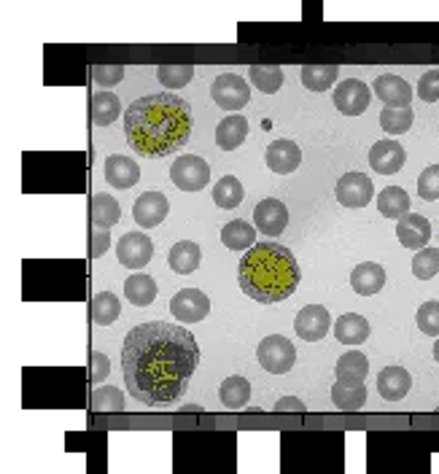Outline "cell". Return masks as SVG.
I'll return each mask as SVG.
<instances>
[{
  "instance_id": "obj_1",
  "label": "cell",
  "mask_w": 439,
  "mask_h": 474,
  "mask_svg": "<svg viewBox=\"0 0 439 474\" xmlns=\"http://www.w3.org/2000/svg\"><path fill=\"white\" fill-rule=\"evenodd\" d=\"M199 366L194 334L170 320H145L127 331L121 345V372L129 396L148 407L178 401Z\"/></svg>"
},
{
  "instance_id": "obj_2",
  "label": "cell",
  "mask_w": 439,
  "mask_h": 474,
  "mask_svg": "<svg viewBox=\"0 0 439 474\" xmlns=\"http://www.w3.org/2000/svg\"><path fill=\"white\" fill-rule=\"evenodd\" d=\"M191 135V108L172 92L137 97L124 110V137L140 156L162 159L183 148Z\"/></svg>"
},
{
  "instance_id": "obj_3",
  "label": "cell",
  "mask_w": 439,
  "mask_h": 474,
  "mask_svg": "<svg viewBox=\"0 0 439 474\" xmlns=\"http://www.w3.org/2000/svg\"><path fill=\"white\" fill-rule=\"evenodd\" d=\"M299 285V264L285 245L256 242L240 259V288L259 304L288 299Z\"/></svg>"
},
{
  "instance_id": "obj_4",
  "label": "cell",
  "mask_w": 439,
  "mask_h": 474,
  "mask_svg": "<svg viewBox=\"0 0 439 474\" xmlns=\"http://www.w3.org/2000/svg\"><path fill=\"white\" fill-rule=\"evenodd\" d=\"M210 97L215 100L218 108H224L229 113H240V108H245L250 100V86L237 73H221L210 83Z\"/></svg>"
},
{
  "instance_id": "obj_5",
  "label": "cell",
  "mask_w": 439,
  "mask_h": 474,
  "mask_svg": "<svg viewBox=\"0 0 439 474\" xmlns=\"http://www.w3.org/2000/svg\"><path fill=\"white\" fill-rule=\"evenodd\" d=\"M256 358L269 374H285L296 361V350H294L291 339H285L280 334H269L259 342Z\"/></svg>"
},
{
  "instance_id": "obj_6",
  "label": "cell",
  "mask_w": 439,
  "mask_h": 474,
  "mask_svg": "<svg viewBox=\"0 0 439 474\" xmlns=\"http://www.w3.org/2000/svg\"><path fill=\"white\" fill-rule=\"evenodd\" d=\"M170 180L180 189V191H199L207 186L210 180V167L202 156L194 154H183L172 162L170 167Z\"/></svg>"
},
{
  "instance_id": "obj_7",
  "label": "cell",
  "mask_w": 439,
  "mask_h": 474,
  "mask_svg": "<svg viewBox=\"0 0 439 474\" xmlns=\"http://www.w3.org/2000/svg\"><path fill=\"white\" fill-rule=\"evenodd\" d=\"M337 202L345 207H364L374 199V183L366 172H345L334 186Z\"/></svg>"
},
{
  "instance_id": "obj_8",
  "label": "cell",
  "mask_w": 439,
  "mask_h": 474,
  "mask_svg": "<svg viewBox=\"0 0 439 474\" xmlns=\"http://www.w3.org/2000/svg\"><path fill=\"white\" fill-rule=\"evenodd\" d=\"M170 312L180 323H197L210 312V299L199 288H180L170 299Z\"/></svg>"
},
{
  "instance_id": "obj_9",
  "label": "cell",
  "mask_w": 439,
  "mask_h": 474,
  "mask_svg": "<svg viewBox=\"0 0 439 474\" xmlns=\"http://www.w3.org/2000/svg\"><path fill=\"white\" fill-rule=\"evenodd\" d=\"M116 256H119V261H121L124 267L140 269V267H145V264L151 261V256H154V242H151V237L143 234V232H127V234H121L119 242H116Z\"/></svg>"
},
{
  "instance_id": "obj_10",
  "label": "cell",
  "mask_w": 439,
  "mask_h": 474,
  "mask_svg": "<svg viewBox=\"0 0 439 474\" xmlns=\"http://www.w3.org/2000/svg\"><path fill=\"white\" fill-rule=\"evenodd\" d=\"M334 326L329 310L323 304H307L296 312L294 320V331L304 339V342H318L329 334V329Z\"/></svg>"
},
{
  "instance_id": "obj_11",
  "label": "cell",
  "mask_w": 439,
  "mask_h": 474,
  "mask_svg": "<svg viewBox=\"0 0 439 474\" xmlns=\"http://www.w3.org/2000/svg\"><path fill=\"white\" fill-rule=\"evenodd\" d=\"M369 100H372V89L358 78H345L334 89V105L345 116H361L369 108Z\"/></svg>"
},
{
  "instance_id": "obj_12",
  "label": "cell",
  "mask_w": 439,
  "mask_h": 474,
  "mask_svg": "<svg viewBox=\"0 0 439 474\" xmlns=\"http://www.w3.org/2000/svg\"><path fill=\"white\" fill-rule=\"evenodd\" d=\"M170 213V202L162 191H143L135 205H132V218L143 226V229H151V226H159Z\"/></svg>"
},
{
  "instance_id": "obj_13",
  "label": "cell",
  "mask_w": 439,
  "mask_h": 474,
  "mask_svg": "<svg viewBox=\"0 0 439 474\" xmlns=\"http://www.w3.org/2000/svg\"><path fill=\"white\" fill-rule=\"evenodd\" d=\"M253 221H256V226H259L261 234L277 237V234L288 226V207H285L280 199L267 197V199L256 202V207H253Z\"/></svg>"
},
{
  "instance_id": "obj_14",
  "label": "cell",
  "mask_w": 439,
  "mask_h": 474,
  "mask_svg": "<svg viewBox=\"0 0 439 474\" xmlns=\"http://www.w3.org/2000/svg\"><path fill=\"white\" fill-rule=\"evenodd\" d=\"M372 86H374V94L385 102V108H409L412 102V86L396 73L377 75Z\"/></svg>"
},
{
  "instance_id": "obj_15",
  "label": "cell",
  "mask_w": 439,
  "mask_h": 474,
  "mask_svg": "<svg viewBox=\"0 0 439 474\" xmlns=\"http://www.w3.org/2000/svg\"><path fill=\"white\" fill-rule=\"evenodd\" d=\"M404 159H407V154H404L401 143L388 140V137H385V140H377V143L369 148V164H372V170L380 172V175H393V172H399L401 164H404Z\"/></svg>"
},
{
  "instance_id": "obj_16",
  "label": "cell",
  "mask_w": 439,
  "mask_h": 474,
  "mask_svg": "<svg viewBox=\"0 0 439 474\" xmlns=\"http://www.w3.org/2000/svg\"><path fill=\"white\" fill-rule=\"evenodd\" d=\"M264 159H267V167H269L272 172L288 175V172H294V170L299 167V162H302V148H299L294 140H272V143L267 145Z\"/></svg>"
},
{
  "instance_id": "obj_17",
  "label": "cell",
  "mask_w": 439,
  "mask_h": 474,
  "mask_svg": "<svg viewBox=\"0 0 439 474\" xmlns=\"http://www.w3.org/2000/svg\"><path fill=\"white\" fill-rule=\"evenodd\" d=\"M396 237L404 248H412V250H423L426 242L431 240V224L426 215H417V213H407L404 218H399L396 224Z\"/></svg>"
},
{
  "instance_id": "obj_18",
  "label": "cell",
  "mask_w": 439,
  "mask_h": 474,
  "mask_svg": "<svg viewBox=\"0 0 439 474\" xmlns=\"http://www.w3.org/2000/svg\"><path fill=\"white\" fill-rule=\"evenodd\" d=\"M105 180L113 189H132L140 180V167L135 159H129L124 154H110L105 159Z\"/></svg>"
},
{
  "instance_id": "obj_19",
  "label": "cell",
  "mask_w": 439,
  "mask_h": 474,
  "mask_svg": "<svg viewBox=\"0 0 439 474\" xmlns=\"http://www.w3.org/2000/svg\"><path fill=\"white\" fill-rule=\"evenodd\" d=\"M409 388H412V377H409V372H407L404 366H399V364H391V366H385V369L377 374V391H380V396H382L385 401H399V399H404V396L409 393Z\"/></svg>"
},
{
  "instance_id": "obj_20",
  "label": "cell",
  "mask_w": 439,
  "mask_h": 474,
  "mask_svg": "<svg viewBox=\"0 0 439 474\" xmlns=\"http://www.w3.org/2000/svg\"><path fill=\"white\" fill-rule=\"evenodd\" d=\"M331 401L337 409H345V412H353V409H361L364 401H366V385L364 380H350V377H342L331 385Z\"/></svg>"
},
{
  "instance_id": "obj_21",
  "label": "cell",
  "mask_w": 439,
  "mask_h": 474,
  "mask_svg": "<svg viewBox=\"0 0 439 474\" xmlns=\"http://www.w3.org/2000/svg\"><path fill=\"white\" fill-rule=\"evenodd\" d=\"M248 137V118L242 113H229L215 127V143L221 151H234Z\"/></svg>"
},
{
  "instance_id": "obj_22",
  "label": "cell",
  "mask_w": 439,
  "mask_h": 474,
  "mask_svg": "<svg viewBox=\"0 0 439 474\" xmlns=\"http://www.w3.org/2000/svg\"><path fill=\"white\" fill-rule=\"evenodd\" d=\"M350 285H353L356 294L372 296V294L382 291V285H385V269H382L380 264H374V261H364V264L353 267V272H350Z\"/></svg>"
},
{
  "instance_id": "obj_23",
  "label": "cell",
  "mask_w": 439,
  "mask_h": 474,
  "mask_svg": "<svg viewBox=\"0 0 439 474\" xmlns=\"http://www.w3.org/2000/svg\"><path fill=\"white\" fill-rule=\"evenodd\" d=\"M369 331H372L369 320L358 312H345L334 320V337L342 345H361L369 337Z\"/></svg>"
},
{
  "instance_id": "obj_24",
  "label": "cell",
  "mask_w": 439,
  "mask_h": 474,
  "mask_svg": "<svg viewBox=\"0 0 439 474\" xmlns=\"http://www.w3.org/2000/svg\"><path fill=\"white\" fill-rule=\"evenodd\" d=\"M199 261H202V250H199V245L191 242V240L175 242V245L170 248V253H167V264H170L172 272H178V275L194 272V269L199 267Z\"/></svg>"
},
{
  "instance_id": "obj_25",
  "label": "cell",
  "mask_w": 439,
  "mask_h": 474,
  "mask_svg": "<svg viewBox=\"0 0 439 474\" xmlns=\"http://www.w3.org/2000/svg\"><path fill=\"white\" fill-rule=\"evenodd\" d=\"M337 75H339V67L329 65V62H310V65H302V70H299V78L310 92L329 89L337 81Z\"/></svg>"
},
{
  "instance_id": "obj_26",
  "label": "cell",
  "mask_w": 439,
  "mask_h": 474,
  "mask_svg": "<svg viewBox=\"0 0 439 474\" xmlns=\"http://www.w3.org/2000/svg\"><path fill=\"white\" fill-rule=\"evenodd\" d=\"M119 218H121V207H119L116 197L97 191V194L92 197V224H94V229L110 232V226L119 224Z\"/></svg>"
},
{
  "instance_id": "obj_27",
  "label": "cell",
  "mask_w": 439,
  "mask_h": 474,
  "mask_svg": "<svg viewBox=\"0 0 439 474\" xmlns=\"http://www.w3.org/2000/svg\"><path fill=\"white\" fill-rule=\"evenodd\" d=\"M221 242L229 248V250H250L256 245V229L242 221V218H234L229 221L224 229H221Z\"/></svg>"
},
{
  "instance_id": "obj_28",
  "label": "cell",
  "mask_w": 439,
  "mask_h": 474,
  "mask_svg": "<svg viewBox=\"0 0 439 474\" xmlns=\"http://www.w3.org/2000/svg\"><path fill=\"white\" fill-rule=\"evenodd\" d=\"M156 291H159V285H156V280H154L151 275L137 272V275H129V277L124 280V296H127L135 307L151 304V302L156 299Z\"/></svg>"
},
{
  "instance_id": "obj_29",
  "label": "cell",
  "mask_w": 439,
  "mask_h": 474,
  "mask_svg": "<svg viewBox=\"0 0 439 474\" xmlns=\"http://www.w3.org/2000/svg\"><path fill=\"white\" fill-rule=\"evenodd\" d=\"M377 210L385 218H404L409 213V194L401 186H385L377 194Z\"/></svg>"
},
{
  "instance_id": "obj_30",
  "label": "cell",
  "mask_w": 439,
  "mask_h": 474,
  "mask_svg": "<svg viewBox=\"0 0 439 474\" xmlns=\"http://www.w3.org/2000/svg\"><path fill=\"white\" fill-rule=\"evenodd\" d=\"M121 116V100L113 92H97L92 97V121L97 127H110Z\"/></svg>"
},
{
  "instance_id": "obj_31",
  "label": "cell",
  "mask_w": 439,
  "mask_h": 474,
  "mask_svg": "<svg viewBox=\"0 0 439 474\" xmlns=\"http://www.w3.org/2000/svg\"><path fill=\"white\" fill-rule=\"evenodd\" d=\"M218 396H221V404H224L226 409H240V407H245L248 399H250V382H248L245 377H240V374H232V377H226V380L221 382Z\"/></svg>"
},
{
  "instance_id": "obj_32",
  "label": "cell",
  "mask_w": 439,
  "mask_h": 474,
  "mask_svg": "<svg viewBox=\"0 0 439 474\" xmlns=\"http://www.w3.org/2000/svg\"><path fill=\"white\" fill-rule=\"evenodd\" d=\"M248 78L264 94H275L283 86V81H285V75H283V70L277 65H250L248 67Z\"/></svg>"
},
{
  "instance_id": "obj_33",
  "label": "cell",
  "mask_w": 439,
  "mask_h": 474,
  "mask_svg": "<svg viewBox=\"0 0 439 474\" xmlns=\"http://www.w3.org/2000/svg\"><path fill=\"white\" fill-rule=\"evenodd\" d=\"M119 315H121V302H119L116 294H110V291L94 294V299H92V320L97 326H110V323H116Z\"/></svg>"
},
{
  "instance_id": "obj_34",
  "label": "cell",
  "mask_w": 439,
  "mask_h": 474,
  "mask_svg": "<svg viewBox=\"0 0 439 474\" xmlns=\"http://www.w3.org/2000/svg\"><path fill=\"white\" fill-rule=\"evenodd\" d=\"M242 197H245L242 183H240L234 175H224V178L215 183V189H213V202H215L218 207H224V210L237 207V205L242 202Z\"/></svg>"
},
{
  "instance_id": "obj_35",
  "label": "cell",
  "mask_w": 439,
  "mask_h": 474,
  "mask_svg": "<svg viewBox=\"0 0 439 474\" xmlns=\"http://www.w3.org/2000/svg\"><path fill=\"white\" fill-rule=\"evenodd\" d=\"M334 372H337V380H342V377L364 380L366 372H369V358H366L361 350H347V353H342V356L337 358Z\"/></svg>"
},
{
  "instance_id": "obj_36",
  "label": "cell",
  "mask_w": 439,
  "mask_h": 474,
  "mask_svg": "<svg viewBox=\"0 0 439 474\" xmlns=\"http://www.w3.org/2000/svg\"><path fill=\"white\" fill-rule=\"evenodd\" d=\"M415 121V110L412 105L409 108H382L380 110V127L388 132V135H401L412 127Z\"/></svg>"
},
{
  "instance_id": "obj_37",
  "label": "cell",
  "mask_w": 439,
  "mask_h": 474,
  "mask_svg": "<svg viewBox=\"0 0 439 474\" xmlns=\"http://www.w3.org/2000/svg\"><path fill=\"white\" fill-rule=\"evenodd\" d=\"M191 75H194V65H159L156 67V78L167 89L186 86L191 81Z\"/></svg>"
},
{
  "instance_id": "obj_38",
  "label": "cell",
  "mask_w": 439,
  "mask_h": 474,
  "mask_svg": "<svg viewBox=\"0 0 439 474\" xmlns=\"http://www.w3.org/2000/svg\"><path fill=\"white\" fill-rule=\"evenodd\" d=\"M439 272V248H423L412 259V275L417 280H431Z\"/></svg>"
},
{
  "instance_id": "obj_39",
  "label": "cell",
  "mask_w": 439,
  "mask_h": 474,
  "mask_svg": "<svg viewBox=\"0 0 439 474\" xmlns=\"http://www.w3.org/2000/svg\"><path fill=\"white\" fill-rule=\"evenodd\" d=\"M92 409L97 412H119L124 409V393L113 385H105V388H94L92 393Z\"/></svg>"
},
{
  "instance_id": "obj_40",
  "label": "cell",
  "mask_w": 439,
  "mask_h": 474,
  "mask_svg": "<svg viewBox=\"0 0 439 474\" xmlns=\"http://www.w3.org/2000/svg\"><path fill=\"white\" fill-rule=\"evenodd\" d=\"M415 323L423 334L428 337H439V302L436 299H428L417 307V315H415Z\"/></svg>"
},
{
  "instance_id": "obj_41",
  "label": "cell",
  "mask_w": 439,
  "mask_h": 474,
  "mask_svg": "<svg viewBox=\"0 0 439 474\" xmlns=\"http://www.w3.org/2000/svg\"><path fill=\"white\" fill-rule=\"evenodd\" d=\"M417 194L426 199V202H434L439 199V164H428L420 178H417Z\"/></svg>"
},
{
  "instance_id": "obj_42",
  "label": "cell",
  "mask_w": 439,
  "mask_h": 474,
  "mask_svg": "<svg viewBox=\"0 0 439 474\" xmlns=\"http://www.w3.org/2000/svg\"><path fill=\"white\" fill-rule=\"evenodd\" d=\"M417 97L426 102H436L439 100V67L426 70L417 81Z\"/></svg>"
},
{
  "instance_id": "obj_43",
  "label": "cell",
  "mask_w": 439,
  "mask_h": 474,
  "mask_svg": "<svg viewBox=\"0 0 439 474\" xmlns=\"http://www.w3.org/2000/svg\"><path fill=\"white\" fill-rule=\"evenodd\" d=\"M92 78L97 86H116L124 78V65H94Z\"/></svg>"
},
{
  "instance_id": "obj_44",
  "label": "cell",
  "mask_w": 439,
  "mask_h": 474,
  "mask_svg": "<svg viewBox=\"0 0 439 474\" xmlns=\"http://www.w3.org/2000/svg\"><path fill=\"white\" fill-rule=\"evenodd\" d=\"M92 380L94 382H102L105 377H108V372H110V361H108V356L105 353H100V350H94L92 353Z\"/></svg>"
},
{
  "instance_id": "obj_45",
  "label": "cell",
  "mask_w": 439,
  "mask_h": 474,
  "mask_svg": "<svg viewBox=\"0 0 439 474\" xmlns=\"http://www.w3.org/2000/svg\"><path fill=\"white\" fill-rule=\"evenodd\" d=\"M108 242H110L108 232L105 229H94L92 232V256H102L108 250Z\"/></svg>"
},
{
  "instance_id": "obj_46",
  "label": "cell",
  "mask_w": 439,
  "mask_h": 474,
  "mask_svg": "<svg viewBox=\"0 0 439 474\" xmlns=\"http://www.w3.org/2000/svg\"><path fill=\"white\" fill-rule=\"evenodd\" d=\"M275 409H283V412H302V409H307V407H304V401L296 399V396H283V399L275 401Z\"/></svg>"
},
{
  "instance_id": "obj_47",
  "label": "cell",
  "mask_w": 439,
  "mask_h": 474,
  "mask_svg": "<svg viewBox=\"0 0 439 474\" xmlns=\"http://www.w3.org/2000/svg\"><path fill=\"white\" fill-rule=\"evenodd\" d=\"M434 358H436V364H439V339L434 342Z\"/></svg>"
}]
</instances>
